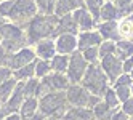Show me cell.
<instances>
[{"label": "cell", "mask_w": 133, "mask_h": 120, "mask_svg": "<svg viewBox=\"0 0 133 120\" xmlns=\"http://www.w3.org/2000/svg\"><path fill=\"white\" fill-rule=\"evenodd\" d=\"M87 67H88V62L85 61L82 51L77 50L72 54H69V66H68V70H66V75H68L71 83H80Z\"/></svg>", "instance_id": "52a82bcc"}, {"label": "cell", "mask_w": 133, "mask_h": 120, "mask_svg": "<svg viewBox=\"0 0 133 120\" xmlns=\"http://www.w3.org/2000/svg\"><path fill=\"white\" fill-rule=\"evenodd\" d=\"M122 11L120 8L116 5V2H104L101 10H99V21H119L122 18Z\"/></svg>", "instance_id": "ac0fdd59"}, {"label": "cell", "mask_w": 133, "mask_h": 120, "mask_svg": "<svg viewBox=\"0 0 133 120\" xmlns=\"http://www.w3.org/2000/svg\"><path fill=\"white\" fill-rule=\"evenodd\" d=\"M66 98L68 103L72 107H93L95 104L101 101V96L91 95L82 83H71L69 88L66 90Z\"/></svg>", "instance_id": "5b68a950"}, {"label": "cell", "mask_w": 133, "mask_h": 120, "mask_svg": "<svg viewBox=\"0 0 133 120\" xmlns=\"http://www.w3.org/2000/svg\"><path fill=\"white\" fill-rule=\"evenodd\" d=\"M16 85H18V80L15 77L8 79L6 82H3V83L0 85V101H2L3 104L6 103V99L11 96V93H13L15 88H16Z\"/></svg>", "instance_id": "4316f807"}, {"label": "cell", "mask_w": 133, "mask_h": 120, "mask_svg": "<svg viewBox=\"0 0 133 120\" xmlns=\"http://www.w3.org/2000/svg\"><path fill=\"white\" fill-rule=\"evenodd\" d=\"M13 77L18 82H26V80L35 77V59L32 62H29V64H26V66L13 70Z\"/></svg>", "instance_id": "cb8c5ba5"}, {"label": "cell", "mask_w": 133, "mask_h": 120, "mask_svg": "<svg viewBox=\"0 0 133 120\" xmlns=\"http://www.w3.org/2000/svg\"><path fill=\"white\" fill-rule=\"evenodd\" d=\"M104 2H116V0H104Z\"/></svg>", "instance_id": "681fc988"}, {"label": "cell", "mask_w": 133, "mask_h": 120, "mask_svg": "<svg viewBox=\"0 0 133 120\" xmlns=\"http://www.w3.org/2000/svg\"><path fill=\"white\" fill-rule=\"evenodd\" d=\"M63 120H95V115H93V110L90 107H72V106H69Z\"/></svg>", "instance_id": "d6986e66"}, {"label": "cell", "mask_w": 133, "mask_h": 120, "mask_svg": "<svg viewBox=\"0 0 133 120\" xmlns=\"http://www.w3.org/2000/svg\"><path fill=\"white\" fill-rule=\"evenodd\" d=\"M103 42L101 35L96 29H91V31H80L77 34V47L79 50H85V48H90V47H98V45Z\"/></svg>", "instance_id": "2e32d148"}, {"label": "cell", "mask_w": 133, "mask_h": 120, "mask_svg": "<svg viewBox=\"0 0 133 120\" xmlns=\"http://www.w3.org/2000/svg\"><path fill=\"white\" fill-rule=\"evenodd\" d=\"M35 3L40 15H55L56 0H35Z\"/></svg>", "instance_id": "4dcf8cb0"}, {"label": "cell", "mask_w": 133, "mask_h": 120, "mask_svg": "<svg viewBox=\"0 0 133 120\" xmlns=\"http://www.w3.org/2000/svg\"><path fill=\"white\" fill-rule=\"evenodd\" d=\"M116 54L122 61L128 56H131L133 54V42L131 40H123V39L117 40L116 42Z\"/></svg>", "instance_id": "484cf974"}, {"label": "cell", "mask_w": 133, "mask_h": 120, "mask_svg": "<svg viewBox=\"0 0 133 120\" xmlns=\"http://www.w3.org/2000/svg\"><path fill=\"white\" fill-rule=\"evenodd\" d=\"M120 109H122L128 117H133V98L127 99L125 103H122V104H120Z\"/></svg>", "instance_id": "f35d334b"}, {"label": "cell", "mask_w": 133, "mask_h": 120, "mask_svg": "<svg viewBox=\"0 0 133 120\" xmlns=\"http://www.w3.org/2000/svg\"><path fill=\"white\" fill-rule=\"evenodd\" d=\"M72 16H74L75 23H77V26H79V32H80V31H91V29H96L98 21L95 19V16L87 10V8H85V5L80 6V8H77L75 11H72Z\"/></svg>", "instance_id": "8fae6325"}, {"label": "cell", "mask_w": 133, "mask_h": 120, "mask_svg": "<svg viewBox=\"0 0 133 120\" xmlns=\"http://www.w3.org/2000/svg\"><path fill=\"white\" fill-rule=\"evenodd\" d=\"M112 88H114V91H116V95H117V98L120 101V104L125 103L127 99L131 98V90H130V87H127V85H117V87H112Z\"/></svg>", "instance_id": "e575fe53"}, {"label": "cell", "mask_w": 133, "mask_h": 120, "mask_svg": "<svg viewBox=\"0 0 133 120\" xmlns=\"http://www.w3.org/2000/svg\"><path fill=\"white\" fill-rule=\"evenodd\" d=\"M40 80H43L51 91H66L69 88V85H71V82H69V79H68L66 74L55 72V70H51L48 75L40 79Z\"/></svg>", "instance_id": "4fadbf2b"}, {"label": "cell", "mask_w": 133, "mask_h": 120, "mask_svg": "<svg viewBox=\"0 0 133 120\" xmlns=\"http://www.w3.org/2000/svg\"><path fill=\"white\" fill-rule=\"evenodd\" d=\"M26 120H48L42 112H37V114H34L32 117H29V118H26Z\"/></svg>", "instance_id": "ee69618b"}, {"label": "cell", "mask_w": 133, "mask_h": 120, "mask_svg": "<svg viewBox=\"0 0 133 120\" xmlns=\"http://www.w3.org/2000/svg\"><path fill=\"white\" fill-rule=\"evenodd\" d=\"M50 72H51V64H50V61L35 58V77L37 79H43V77L48 75Z\"/></svg>", "instance_id": "f1b7e54d"}, {"label": "cell", "mask_w": 133, "mask_h": 120, "mask_svg": "<svg viewBox=\"0 0 133 120\" xmlns=\"http://www.w3.org/2000/svg\"><path fill=\"white\" fill-rule=\"evenodd\" d=\"M82 51L85 61L88 64H96L99 62V53H98V47H90V48H85V50H79Z\"/></svg>", "instance_id": "836d02e7"}, {"label": "cell", "mask_w": 133, "mask_h": 120, "mask_svg": "<svg viewBox=\"0 0 133 120\" xmlns=\"http://www.w3.org/2000/svg\"><path fill=\"white\" fill-rule=\"evenodd\" d=\"M50 64H51V70L66 74L68 66H69V56H68V54H59V53H56L55 56L51 58Z\"/></svg>", "instance_id": "d4e9b609"}, {"label": "cell", "mask_w": 133, "mask_h": 120, "mask_svg": "<svg viewBox=\"0 0 133 120\" xmlns=\"http://www.w3.org/2000/svg\"><path fill=\"white\" fill-rule=\"evenodd\" d=\"M130 90H131V98H133V83H131V87H130Z\"/></svg>", "instance_id": "c3c4849f"}, {"label": "cell", "mask_w": 133, "mask_h": 120, "mask_svg": "<svg viewBox=\"0 0 133 120\" xmlns=\"http://www.w3.org/2000/svg\"><path fill=\"white\" fill-rule=\"evenodd\" d=\"M128 74H130V77H131V80H133V69H131V70H130Z\"/></svg>", "instance_id": "7dc6e473"}, {"label": "cell", "mask_w": 133, "mask_h": 120, "mask_svg": "<svg viewBox=\"0 0 133 120\" xmlns=\"http://www.w3.org/2000/svg\"><path fill=\"white\" fill-rule=\"evenodd\" d=\"M122 69H123V72H127V74L133 69V54L122 61Z\"/></svg>", "instance_id": "ab89813d"}, {"label": "cell", "mask_w": 133, "mask_h": 120, "mask_svg": "<svg viewBox=\"0 0 133 120\" xmlns=\"http://www.w3.org/2000/svg\"><path fill=\"white\" fill-rule=\"evenodd\" d=\"M37 13H39V10H37L35 0H15V5H13L10 16H8V21L26 29V26L29 24V21Z\"/></svg>", "instance_id": "8992f818"}, {"label": "cell", "mask_w": 133, "mask_h": 120, "mask_svg": "<svg viewBox=\"0 0 133 120\" xmlns=\"http://www.w3.org/2000/svg\"><path fill=\"white\" fill-rule=\"evenodd\" d=\"M13 77V70L8 67V66H0V85L6 82L8 79Z\"/></svg>", "instance_id": "74e56055"}, {"label": "cell", "mask_w": 133, "mask_h": 120, "mask_svg": "<svg viewBox=\"0 0 133 120\" xmlns=\"http://www.w3.org/2000/svg\"><path fill=\"white\" fill-rule=\"evenodd\" d=\"M37 112H39V98H35V96L26 98L23 101L21 107H19V115H21V118L26 120V118L32 117Z\"/></svg>", "instance_id": "7402d4cb"}, {"label": "cell", "mask_w": 133, "mask_h": 120, "mask_svg": "<svg viewBox=\"0 0 133 120\" xmlns=\"http://www.w3.org/2000/svg\"><path fill=\"white\" fill-rule=\"evenodd\" d=\"M96 31L99 32V35H101L103 40H111V42L120 40L117 21H99L96 24Z\"/></svg>", "instance_id": "9a60e30c"}, {"label": "cell", "mask_w": 133, "mask_h": 120, "mask_svg": "<svg viewBox=\"0 0 133 120\" xmlns=\"http://www.w3.org/2000/svg\"><path fill=\"white\" fill-rule=\"evenodd\" d=\"M0 39H2V47L8 53H15L19 48H24L29 45L26 37V29L10 21L5 24V27L0 32Z\"/></svg>", "instance_id": "277c9868"}, {"label": "cell", "mask_w": 133, "mask_h": 120, "mask_svg": "<svg viewBox=\"0 0 133 120\" xmlns=\"http://www.w3.org/2000/svg\"><path fill=\"white\" fill-rule=\"evenodd\" d=\"M5 117V107H3V103L0 101V120H3Z\"/></svg>", "instance_id": "bcb514c9"}, {"label": "cell", "mask_w": 133, "mask_h": 120, "mask_svg": "<svg viewBox=\"0 0 133 120\" xmlns=\"http://www.w3.org/2000/svg\"><path fill=\"white\" fill-rule=\"evenodd\" d=\"M56 24H58V16L56 15L37 13L29 21V24L26 26L27 43L34 45L35 42L43 40V39H55L56 37Z\"/></svg>", "instance_id": "6da1fadb"}, {"label": "cell", "mask_w": 133, "mask_h": 120, "mask_svg": "<svg viewBox=\"0 0 133 120\" xmlns=\"http://www.w3.org/2000/svg\"><path fill=\"white\" fill-rule=\"evenodd\" d=\"M99 66L104 70V74H106V77L109 79V83H112V82L123 72L122 59L117 56V54H109V56L101 58L99 59Z\"/></svg>", "instance_id": "9c48e42d"}, {"label": "cell", "mask_w": 133, "mask_h": 120, "mask_svg": "<svg viewBox=\"0 0 133 120\" xmlns=\"http://www.w3.org/2000/svg\"><path fill=\"white\" fill-rule=\"evenodd\" d=\"M26 99L24 90H23V82H18V85L15 88V91L11 93V96L6 99V103L3 104L5 107V114H11V112H19V107L23 104V101Z\"/></svg>", "instance_id": "5bb4252c"}, {"label": "cell", "mask_w": 133, "mask_h": 120, "mask_svg": "<svg viewBox=\"0 0 133 120\" xmlns=\"http://www.w3.org/2000/svg\"><path fill=\"white\" fill-rule=\"evenodd\" d=\"M8 23V19L6 18H3V16H0V32H2V29L5 27V24Z\"/></svg>", "instance_id": "f6af8a7d"}, {"label": "cell", "mask_w": 133, "mask_h": 120, "mask_svg": "<svg viewBox=\"0 0 133 120\" xmlns=\"http://www.w3.org/2000/svg\"><path fill=\"white\" fill-rule=\"evenodd\" d=\"M0 45H2V39H0Z\"/></svg>", "instance_id": "816d5d0a"}, {"label": "cell", "mask_w": 133, "mask_h": 120, "mask_svg": "<svg viewBox=\"0 0 133 120\" xmlns=\"http://www.w3.org/2000/svg\"><path fill=\"white\" fill-rule=\"evenodd\" d=\"M80 83L87 88L91 95H96V96H103V93L111 87L109 79L106 77L104 70L101 69L99 62L88 64V67H87V70H85Z\"/></svg>", "instance_id": "3957f363"}, {"label": "cell", "mask_w": 133, "mask_h": 120, "mask_svg": "<svg viewBox=\"0 0 133 120\" xmlns=\"http://www.w3.org/2000/svg\"><path fill=\"white\" fill-rule=\"evenodd\" d=\"M119 109H120V107H119ZM91 110H93L95 120H111L112 115H114V112H116L117 109H111V107L101 99V101H98V103L91 107Z\"/></svg>", "instance_id": "603a6c76"}, {"label": "cell", "mask_w": 133, "mask_h": 120, "mask_svg": "<svg viewBox=\"0 0 133 120\" xmlns=\"http://www.w3.org/2000/svg\"><path fill=\"white\" fill-rule=\"evenodd\" d=\"M3 120H23L19 112H11V114H5Z\"/></svg>", "instance_id": "7bdbcfd3"}, {"label": "cell", "mask_w": 133, "mask_h": 120, "mask_svg": "<svg viewBox=\"0 0 133 120\" xmlns=\"http://www.w3.org/2000/svg\"><path fill=\"white\" fill-rule=\"evenodd\" d=\"M98 53H99V59L104 56H109V54H116V42L103 40L98 45Z\"/></svg>", "instance_id": "1f68e13d"}, {"label": "cell", "mask_w": 133, "mask_h": 120, "mask_svg": "<svg viewBox=\"0 0 133 120\" xmlns=\"http://www.w3.org/2000/svg\"><path fill=\"white\" fill-rule=\"evenodd\" d=\"M69 103L66 98V91H51V93L39 98V112H42L48 120L63 118Z\"/></svg>", "instance_id": "7a4b0ae2"}, {"label": "cell", "mask_w": 133, "mask_h": 120, "mask_svg": "<svg viewBox=\"0 0 133 120\" xmlns=\"http://www.w3.org/2000/svg\"><path fill=\"white\" fill-rule=\"evenodd\" d=\"M6 56H8V51L0 45V66H5V61H6Z\"/></svg>", "instance_id": "b9f144b4"}, {"label": "cell", "mask_w": 133, "mask_h": 120, "mask_svg": "<svg viewBox=\"0 0 133 120\" xmlns=\"http://www.w3.org/2000/svg\"><path fill=\"white\" fill-rule=\"evenodd\" d=\"M101 99H103L111 109H119V107H120V101H119V98H117V95H116V91H114L112 87H109L106 91H104L103 96H101Z\"/></svg>", "instance_id": "83f0119b"}, {"label": "cell", "mask_w": 133, "mask_h": 120, "mask_svg": "<svg viewBox=\"0 0 133 120\" xmlns=\"http://www.w3.org/2000/svg\"><path fill=\"white\" fill-rule=\"evenodd\" d=\"M55 47L56 53L59 54H72L74 51H77V35L74 34H58L55 37Z\"/></svg>", "instance_id": "30bf717a"}, {"label": "cell", "mask_w": 133, "mask_h": 120, "mask_svg": "<svg viewBox=\"0 0 133 120\" xmlns=\"http://www.w3.org/2000/svg\"><path fill=\"white\" fill-rule=\"evenodd\" d=\"M131 83H133V80H131V77H130V74L122 72L120 75L111 83V87H117V85H127V87H131Z\"/></svg>", "instance_id": "8d00e7d4"}, {"label": "cell", "mask_w": 133, "mask_h": 120, "mask_svg": "<svg viewBox=\"0 0 133 120\" xmlns=\"http://www.w3.org/2000/svg\"><path fill=\"white\" fill-rule=\"evenodd\" d=\"M35 59V53H34V48L31 45H27L24 48H19L15 53H8L6 56V61H5V66H8L11 70H16L26 64H29Z\"/></svg>", "instance_id": "ba28073f"}, {"label": "cell", "mask_w": 133, "mask_h": 120, "mask_svg": "<svg viewBox=\"0 0 133 120\" xmlns=\"http://www.w3.org/2000/svg\"><path fill=\"white\" fill-rule=\"evenodd\" d=\"M83 3H85V8L95 16V19H99V10H101V6L104 3V0H83Z\"/></svg>", "instance_id": "d6a6232c"}, {"label": "cell", "mask_w": 133, "mask_h": 120, "mask_svg": "<svg viewBox=\"0 0 133 120\" xmlns=\"http://www.w3.org/2000/svg\"><path fill=\"white\" fill-rule=\"evenodd\" d=\"M58 34H79V26L75 23L72 13H68L64 16L58 18V24H56V35Z\"/></svg>", "instance_id": "e0dca14e"}, {"label": "cell", "mask_w": 133, "mask_h": 120, "mask_svg": "<svg viewBox=\"0 0 133 120\" xmlns=\"http://www.w3.org/2000/svg\"><path fill=\"white\" fill-rule=\"evenodd\" d=\"M111 120H128V115L123 112L122 109H117L116 112H114V115H112V118Z\"/></svg>", "instance_id": "60d3db41"}, {"label": "cell", "mask_w": 133, "mask_h": 120, "mask_svg": "<svg viewBox=\"0 0 133 120\" xmlns=\"http://www.w3.org/2000/svg\"><path fill=\"white\" fill-rule=\"evenodd\" d=\"M53 120H63V118H53Z\"/></svg>", "instance_id": "f907efd6"}, {"label": "cell", "mask_w": 133, "mask_h": 120, "mask_svg": "<svg viewBox=\"0 0 133 120\" xmlns=\"http://www.w3.org/2000/svg\"><path fill=\"white\" fill-rule=\"evenodd\" d=\"M117 24H119L120 39H123V40H131L133 42V13L122 16L120 19L117 21Z\"/></svg>", "instance_id": "44dd1931"}, {"label": "cell", "mask_w": 133, "mask_h": 120, "mask_svg": "<svg viewBox=\"0 0 133 120\" xmlns=\"http://www.w3.org/2000/svg\"><path fill=\"white\" fill-rule=\"evenodd\" d=\"M39 82H40V79H37V77H32V79H29V80L23 82V90H24L26 98H31V96H35V98H37V88H39Z\"/></svg>", "instance_id": "f546056e"}, {"label": "cell", "mask_w": 133, "mask_h": 120, "mask_svg": "<svg viewBox=\"0 0 133 120\" xmlns=\"http://www.w3.org/2000/svg\"><path fill=\"white\" fill-rule=\"evenodd\" d=\"M116 5L120 8L123 16L133 13V0H116Z\"/></svg>", "instance_id": "d590c367"}, {"label": "cell", "mask_w": 133, "mask_h": 120, "mask_svg": "<svg viewBox=\"0 0 133 120\" xmlns=\"http://www.w3.org/2000/svg\"><path fill=\"white\" fill-rule=\"evenodd\" d=\"M34 48L35 58L39 59H45V61H51V58L56 54V47H55V39H43L35 42L34 45H31Z\"/></svg>", "instance_id": "7c38bea8"}, {"label": "cell", "mask_w": 133, "mask_h": 120, "mask_svg": "<svg viewBox=\"0 0 133 120\" xmlns=\"http://www.w3.org/2000/svg\"><path fill=\"white\" fill-rule=\"evenodd\" d=\"M83 0H56V6H55V15L56 16H64L68 13L75 11L77 8L83 6Z\"/></svg>", "instance_id": "ffe728a7"}]
</instances>
